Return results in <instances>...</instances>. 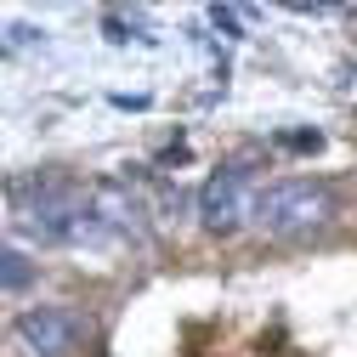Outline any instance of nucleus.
I'll use <instances>...</instances> for the list:
<instances>
[{"label": "nucleus", "mask_w": 357, "mask_h": 357, "mask_svg": "<svg viewBox=\"0 0 357 357\" xmlns=\"http://www.w3.org/2000/svg\"><path fill=\"white\" fill-rule=\"evenodd\" d=\"M335 210H340V199H335L329 182H318V176H295V182H273V188H261L250 221H255L261 233H273V238H289V233H312V227H324Z\"/></svg>", "instance_id": "f257e3e1"}, {"label": "nucleus", "mask_w": 357, "mask_h": 357, "mask_svg": "<svg viewBox=\"0 0 357 357\" xmlns=\"http://www.w3.org/2000/svg\"><path fill=\"white\" fill-rule=\"evenodd\" d=\"M255 210L250 199V170L244 165H221L210 182L199 188V221H204V233H238V221Z\"/></svg>", "instance_id": "f03ea898"}, {"label": "nucleus", "mask_w": 357, "mask_h": 357, "mask_svg": "<svg viewBox=\"0 0 357 357\" xmlns=\"http://www.w3.org/2000/svg\"><path fill=\"white\" fill-rule=\"evenodd\" d=\"M17 335L34 357H68L74 340H79V324H74L68 306H29L17 318Z\"/></svg>", "instance_id": "7ed1b4c3"}, {"label": "nucleus", "mask_w": 357, "mask_h": 357, "mask_svg": "<svg viewBox=\"0 0 357 357\" xmlns=\"http://www.w3.org/2000/svg\"><path fill=\"white\" fill-rule=\"evenodd\" d=\"M29 284H34V261L23 250H12V244H0V295H17Z\"/></svg>", "instance_id": "20e7f679"}, {"label": "nucleus", "mask_w": 357, "mask_h": 357, "mask_svg": "<svg viewBox=\"0 0 357 357\" xmlns=\"http://www.w3.org/2000/svg\"><path fill=\"white\" fill-rule=\"evenodd\" d=\"M210 23H215V29H227L233 40H244V23H250V12H233V6H210Z\"/></svg>", "instance_id": "39448f33"}, {"label": "nucleus", "mask_w": 357, "mask_h": 357, "mask_svg": "<svg viewBox=\"0 0 357 357\" xmlns=\"http://www.w3.org/2000/svg\"><path fill=\"white\" fill-rule=\"evenodd\" d=\"M284 148H295V153H318V148H324V137H318V130H289Z\"/></svg>", "instance_id": "423d86ee"}]
</instances>
